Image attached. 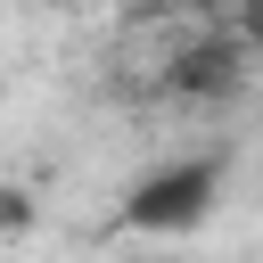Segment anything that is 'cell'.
Returning <instances> with one entry per match:
<instances>
[{
  "label": "cell",
  "instance_id": "6da1fadb",
  "mask_svg": "<svg viewBox=\"0 0 263 263\" xmlns=\"http://www.w3.org/2000/svg\"><path fill=\"white\" fill-rule=\"evenodd\" d=\"M214 197H222V156H173V164H156V173L132 181L123 230H140V238H181V230H197V222L214 214Z\"/></svg>",
  "mask_w": 263,
  "mask_h": 263
}]
</instances>
